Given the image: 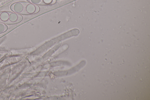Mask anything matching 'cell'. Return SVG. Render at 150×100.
<instances>
[{"instance_id": "cell-3", "label": "cell", "mask_w": 150, "mask_h": 100, "mask_svg": "<svg viewBox=\"0 0 150 100\" xmlns=\"http://www.w3.org/2000/svg\"><path fill=\"white\" fill-rule=\"evenodd\" d=\"M13 12L18 14H23L24 9V1H18L12 4L10 7Z\"/></svg>"}, {"instance_id": "cell-1", "label": "cell", "mask_w": 150, "mask_h": 100, "mask_svg": "<svg viewBox=\"0 0 150 100\" xmlns=\"http://www.w3.org/2000/svg\"><path fill=\"white\" fill-rule=\"evenodd\" d=\"M23 16L13 12H0V22L8 24H14L22 21Z\"/></svg>"}, {"instance_id": "cell-5", "label": "cell", "mask_w": 150, "mask_h": 100, "mask_svg": "<svg viewBox=\"0 0 150 100\" xmlns=\"http://www.w3.org/2000/svg\"><path fill=\"white\" fill-rule=\"evenodd\" d=\"M7 29V26L3 23L0 22V34L5 32Z\"/></svg>"}, {"instance_id": "cell-2", "label": "cell", "mask_w": 150, "mask_h": 100, "mask_svg": "<svg viewBox=\"0 0 150 100\" xmlns=\"http://www.w3.org/2000/svg\"><path fill=\"white\" fill-rule=\"evenodd\" d=\"M39 7L29 2L24 1V9L23 15H31L38 13Z\"/></svg>"}, {"instance_id": "cell-4", "label": "cell", "mask_w": 150, "mask_h": 100, "mask_svg": "<svg viewBox=\"0 0 150 100\" xmlns=\"http://www.w3.org/2000/svg\"><path fill=\"white\" fill-rule=\"evenodd\" d=\"M29 2L36 5H45L53 4L56 0H27Z\"/></svg>"}]
</instances>
